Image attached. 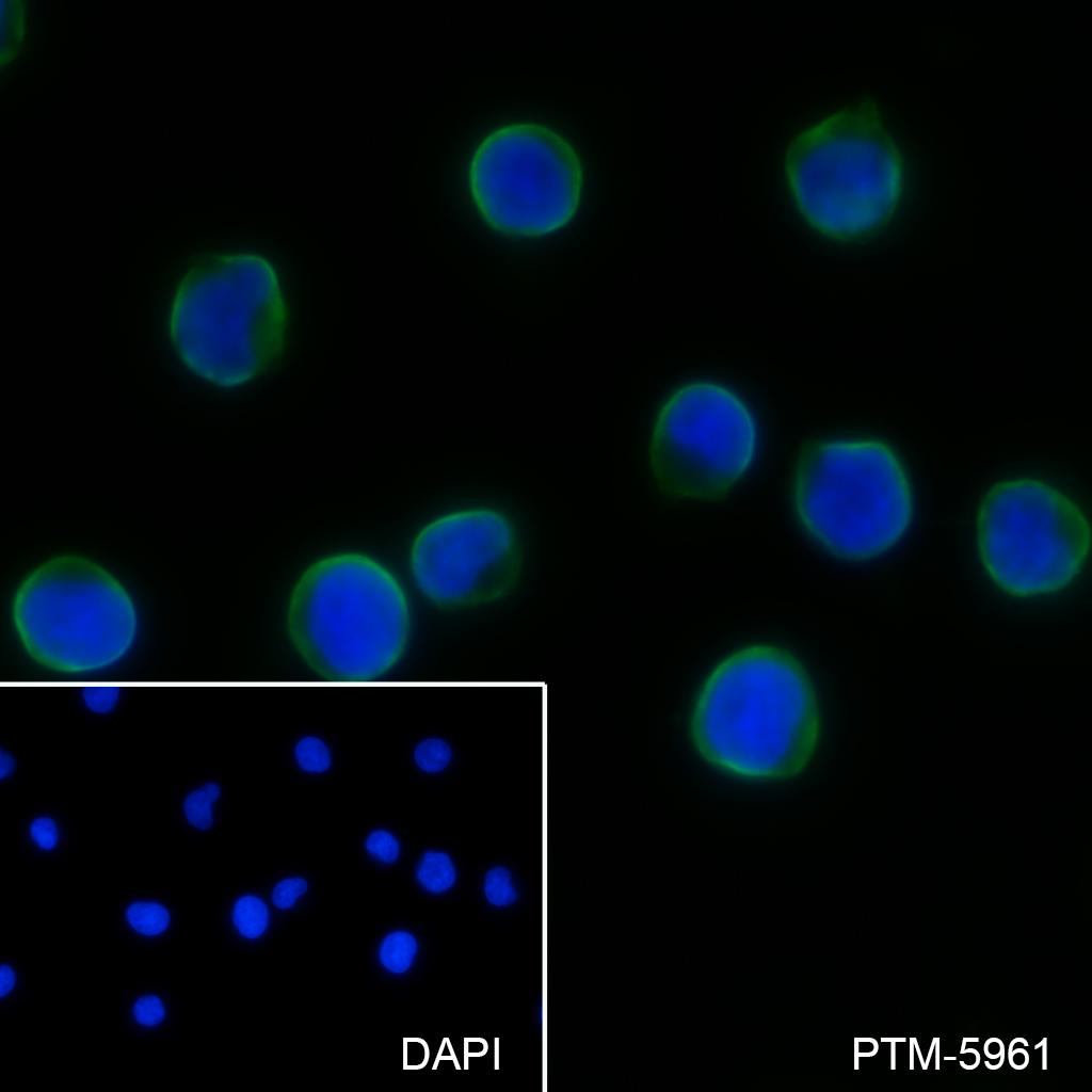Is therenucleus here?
Masks as SVG:
<instances>
[{"instance_id": "obj_19", "label": "nucleus", "mask_w": 1092, "mask_h": 1092, "mask_svg": "<svg viewBox=\"0 0 1092 1092\" xmlns=\"http://www.w3.org/2000/svg\"><path fill=\"white\" fill-rule=\"evenodd\" d=\"M408 760L423 777L443 780L461 771L463 752L453 736L433 730L419 735L413 740L408 751Z\"/></svg>"}, {"instance_id": "obj_2", "label": "nucleus", "mask_w": 1092, "mask_h": 1092, "mask_svg": "<svg viewBox=\"0 0 1092 1092\" xmlns=\"http://www.w3.org/2000/svg\"><path fill=\"white\" fill-rule=\"evenodd\" d=\"M287 628L318 676L364 685L401 660L411 612L403 587L384 564L340 552L312 562L300 576L288 600Z\"/></svg>"}, {"instance_id": "obj_7", "label": "nucleus", "mask_w": 1092, "mask_h": 1092, "mask_svg": "<svg viewBox=\"0 0 1092 1092\" xmlns=\"http://www.w3.org/2000/svg\"><path fill=\"white\" fill-rule=\"evenodd\" d=\"M1090 526L1066 495L1037 479H1011L985 494L977 517L980 559L1013 596L1057 592L1082 569Z\"/></svg>"}, {"instance_id": "obj_23", "label": "nucleus", "mask_w": 1092, "mask_h": 1092, "mask_svg": "<svg viewBox=\"0 0 1092 1092\" xmlns=\"http://www.w3.org/2000/svg\"><path fill=\"white\" fill-rule=\"evenodd\" d=\"M123 693L121 684L91 682L82 684L80 694L84 706L95 714H108L117 707Z\"/></svg>"}, {"instance_id": "obj_24", "label": "nucleus", "mask_w": 1092, "mask_h": 1092, "mask_svg": "<svg viewBox=\"0 0 1092 1092\" xmlns=\"http://www.w3.org/2000/svg\"><path fill=\"white\" fill-rule=\"evenodd\" d=\"M23 973L21 965L9 956L0 959V1010H9L21 996Z\"/></svg>"}, {"instance_id": "obj_1", "label": "nucleus", "mask_w": 1092, "mask_h": 1092, "mask_svg": "<svg viewBox=\"0 0 1092 1092\" xmlns=\"http://www.w3.org/2000/svg\"><path fill=\"white\" fill-rule=\"evenodd\" d=\"M820 727L814 685L788 651L754 644L734 652L700 689L692 742L708 764L741 777L782 780L800 773Z\"/></svg>"}, {"instance_id": "obj_6", "label": "nucleus", "mask_w": 1092, "mask_h": 1092, "mask_svg": "<svg viewBox=\"0 0 1092 1092\" xmlns=\"http://www.w3.org/2000/svg\"><path fill=\"white\" fill-rule=\"evenodd\" d=\"M12 615L20 642L38 664L64 674L105 669L129 649L136 612L122 583L96 562L51 558L19 584Z\"/></svg>"}, {"instance_id": "obj_10", "label": "nucleus", "mask_w": 1092, "mask_h": 1092, "mask_svg": "<svg viewBox=\"0 0 1092 1092\" xmlns=\"http://www.w3.org/2000/svg\"><path fill=\"white\" fill-rule=\"evenodd\" d=\"M521 566L515 523L489 508L439 516L419 531L411 548L417 587L445 609L476 608L510 596L519 583Z\"/></svg>"}, {"instance_id": "obj_12", "label": "nucleus", "mask_w": 1092, "mask_h": 1092, "mask_svg": "<svg viewBox=\"0 0 1092 1092\" xmlns=\"http://www.w3.org/2000/svg\"><path fill=\"white\" fill-rule=\"evenodd\" d=\"M218 924L223 945L242 953L271 952L280 929L257 884L229 893L219 908Z\"/></svg>"}, {"instance_id": "obj_4", "label": "nucleus", "mask_w": 1092, "mask_h": 1092, "mask_svg": "<svg viewBox=\"0 0 1092 1092\" xmlns=\"http://www.w3.org/2000/svg\"><path fill=\"white\" fill-rule=\"evenodd\" d=\"M784 171L807 224L844 242L887 226L904 182L900 150L871 105L841 109L796 135Z\"/></svg>"}, {"instance_id": "obj_15", "label": "nucleus", "mask_w": 1092, "mask_h": 1092, "mask_svg": "<svg viewBox=\"0 0 1092 1092\" xmlns=\"http://www.w3.org/2000/svg\"><path fill=\"white\" fill-rule=\"evenodd\" d=\"M468 894L486 912L511 913L530 898V874L512 858L491 856L469 877Z\"/></svg>"}, {"instance_id": "obj_11", "label": "nucleus", "mask_w": 1092, "mask_h": 1092, "mask_svg": "<svg viewBox=\"0 0 1092 1092\" xmlns=\"http://www.w3.org/2000/svg\"><path fill=\"white\" fill-rule=\"evenodd\" d=\"M433 961L431 940L417 925L399 918L373 936L364 964L376 987H402L422 980Z\"/></svg>"}, {"instance_id": "obj_21", "label": "nucleus", "mask_w": 1092, "mask_h": 1092, "mask_svg": "<svg viewBox=\"0 0 1092 1092\" xmlns=\"http://www.w3.org/2000/svg\"><path fill=\"white\" fill-rule=\"evenodd\" d=\"M288 756L298 772L312 778L327 776L336 765L333 742L319 732L299 734L288 748Z\"/></svg>"}, {"instance_id": "obj_13", "label": "nucleus", "mask_w": 1092, "mask_h": 1092, "mask_svg": "<svg viewBox=\"0 0 1092 1092\" xmlns=\"http://www.w3.org/2000/svg\"><path fill=\"white\" fill-rule=\"evenodd\" d=\"M411 894L420 902L460 901L468 894L464 862L444 845L422 848L407 867Z\"/></svg>"}, {"instance_id": "obj_8", "label": "nucleus", "mask_w": 1092, "mask_h": 1092, "mask_svg": "<svg viewBox=\"0 0 1092 1092\" xmlns=\"http://www.w3.org/2000/svg\"><path fill=\"white\" fill-rule=\"evenodd\" d=\"M473 202L494 229L540 237L566 225L581 192V165L569 143L534 123H515L487 134L473 152Z\"/></svg>"}, {"instance_id": "obj_5", "label": "nucleus", "mask_w": 1092, "mask_h": 1092, "mask_svg": "<svg viewBox=\"0 0 1092 1092\" xmlns=\"http://www.w3.org/2000/svg\"><path fill=\"white\" fill-rule=\"evenodd\" d=\"M792 508L826 553L866 561L893 548L913 517L910 481L896 451L878 439H817L794 462Z\"/></svg>"}, {"instance_id": "obj_16", "label": "nucleus", "mask_w": 1092, "mask_h": 1092, "mask_svg": "<svg viewBox=\"0 0 1092 1092\" xmlns=\"http://www.w3.org/2000/svg\"><path fill=\"white\" fill-rule=\"evenodd\" d=\"M176 1005L161 985L138 982L124 993L119 1029L141 1038L160 1039L175 1023Z\"/></svg>"}, {"instance_id": "obj_20", "label": "nucleus", "mask_w": 1092, "mask_h": 1092, "mask_svg": "<svg viewBox=\"0 0 1092 1092\" xmlns=\"http://www.w3.org/2000/svg\"><path fill=\"white\" fill-rule=\"evenodd\" d=\"M19 840L26 854L55 857L69 842L66 822L50 808H36L23 818Z\"/></svg>"}, {"instance_id": "obj_22", "label": "nucleus", "mask_w": 1092, "mask_h": 1092, "mask_svg": "<svg viewBox=\"0 0 1092 1092\" xmlns=\"http://www.w3.org/2000/svg\"><path fill=\"white\" fill-rule=\"evenodd\" d=\"M403 857L404 844L388 828H371L363 835L359 863L364 869L376 874H390L399 868Z\"/></svg>"}, {"instance_id": "obj_9", "label": "nucleus", "mask_w": 1092, "mask_h": 1092, "mask_svg": "<svg viewBox=\"0 0 1092 1092\" xmlns=\"http://www.w3.org/2000/svg\"><path fill=\"white\" fill-rule=\"evenodd\" d=\"M756 427L745 402L709 381L675 389L662 404L649 457L659 488L670 498L717 501L750 468Z\"/></svg>"}, {"instance_id": "obj_3", "label": "nucleus", "mask_w": 1092, "mask_h": 1092, "mask_svg": "<svg viewBox=\"0 0 1092 1092\" xmlns=\"http://www.w3.org/2000/svg\"><path fill=\"white\" fill-rule=\"evenodd\" d=\"M287 306L274 266L255 253L210 255L182 277L168 328L180 360L219 387L240 386L282 354Z\"/></svg>"}, {"instance_id": "obj_14", "label": "nucleus", "mask_w": 1092, "mask_h": 1092, "mask_svg": "<svg viewBox=\"0 0 1092 1092\" xmlns=\"http://www.w3.org/2000/svg\"><path fill=\"white\" fill-rule=\"evenodd\" d=\"M116 929L131 945L152 947L171 942L177 919L168 889L125 895L118 903Z\"/></svg>"}, {"instance_id": "obj_18", "label": "nucleus", "mask_w": 1092, "mask_h": 1092, "mask_svg": "<svg viewBox=\"0 0 1092 1092\" xmlns=\"http://www.w3.org/2000/svg\"><path fill=\"white\" fill-rule=\"evenodd\" d=\"M225 787L214 776L198 777L177 787L176 814L191 832L205 833L215 829L222 817Z\"/></svg>"}, {"instance_id": "obj_17", "label": "nucleus", "mask_w": 1092, "mask_h": 1092, "mask_svg": "<svg viewBox=\"0 0 1092 1092\" xmlns=\"http://www.w3.org/2000/svg\"><path fill=\"white\" fill-rule=\"evenodd\" d=\"M256 884L267 898L280 928L305 919L315 912V886L308 871L301 866L284 867Z\"/></svg>"}, {"instance_id": "obj_25", "label": "nucleus", "mask_w": 1092, "mask_h": 1092, "mask_svg": "<svg viewBox=\"0 0 1092 1092\" xmlns=\"http://www.w3.org/2000/svg\"><path fill=\"white\" fill-rule=\"evenodd\" d=\"M1 783L10 781L17 772V757L9 750L1 748L0 759Z\"/></svg>"}]
</instances>
